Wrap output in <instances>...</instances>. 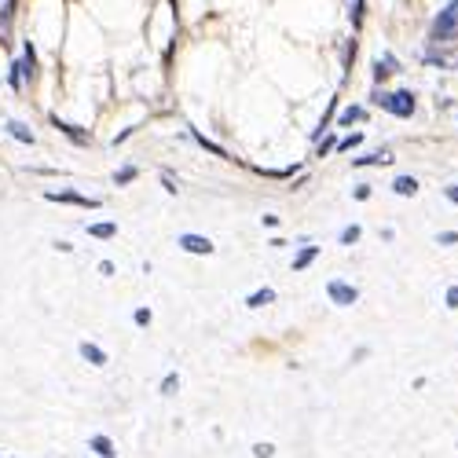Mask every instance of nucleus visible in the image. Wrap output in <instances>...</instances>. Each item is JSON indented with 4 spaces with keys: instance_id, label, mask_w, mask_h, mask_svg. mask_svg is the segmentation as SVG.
I'll return each mask as SVG.
<instances>
[{
    "instance_id": "obj_13",
    "label": "nucleus",
    "mask_w": 458,
    "mask_h": 458,
    "mask_svg": "<svg viewBox=\"0 0 458 458\" xmlns=\"http://www.w3.org/2000/svg\"><path fill=\"white\" fill-rule=\"evenodd\" d=\"M392 191H396L400 198H414L418 195V180L414 176H396V180H392Z\"/></svg>"
},
{
    "instance_id": "obj_37",
    "label": "nucleus",
    "mask_w": 458,
    "mask_h": 458,
    "mask_svg": "<svg viewBox=\"0 0 458 458\" xmlns=\"http://www.w3.org/2000/svg\"><path fill=\"white\" fill-rule=\"evenodd\" d=\"M92 458H96V455H92Z\"/></svg>"
},
{
    "instance_id": "obj_26",
    "label": "nucleus",
    "mask_w": 458,
    "mask_h": 458,
    "mask_svg": "<svg viewBox=\"0 0 458 458\" xmlns=\"http://www.w3.org/2000/svg\"><path fill=\"white\" fill-rule=\"evenodd\" d=\"M161 187L169 191V195H176V191H180V184H176L173 176H169V173H161Z\"/></svg>"
},
{
    "instance_id": "obj_22",
    "label": "nucleus",
    "mask_w": 458,
    "mask_h": 458,
    "mask_svg": "<svg viewBox=\"0 0 458 458\" xmlns=\"http://www.w3.org/2000/svg\"><path fill=\"white\" fill-rule=\"evenodd\" d=\"M176 389H180V374H165L161 378V396H173Z\"/></svg>"
},
{
    "instance_id": "obj_30",
    "label": "nucleus",
    "mask_w": 458,
    "mask_h": 458,
    "mask_svg": "<svg viewBox=\"0 0 458 458\" xmlns=\"http://www.w3.org/2000/svg\"><path fill=\"white\" fill-rule=\"evenodd\" d=\"M334 147H337V143H334V136H326L323 143H319V158H323V155H330V150H334Z\"/></svg>"
},
{
    "instance_id": "obj_21",
    "label": "nucleus",
    "mask_w": 458,
    "mask_h": 458,
    "mask_svg": "<svg viewBox=\"0 0 458 458\" xmlns=\"http://www.w3.org/2000/svg\"><path fill=\"white\" fill-rule=\"evenodd\" d=\"M360 235H363L360 224H349V227H341L337 238H341V246H355V243H360Z\"/></svg>"
},
{
    "instance_id": "obj_9",
    "label": "nucleus",
    "mask_w": 458,
    "mask_h": 458,
    "mask_svg": "<svg viewBox=\"0 0 458 458\" xmlns=\"http://www.w3.org/2000/svg\"><path fill=\"white\" fill-rule=\"evenodd\" d=\"M22 78H26L30 85L37 81V48H33V41L22 44Z\"/></svg>"
},
{
    "instance_id": "obj_16",
    "label": "nucleus",
    "mask_w": 458,
    "mask_h": 458,
    "mask_svg": "<svg viewBox=\"0 0 458 458\" xmlns=\"http://www.w3.org/2000/svg\"><path fill=\"white\" fill-rule=\"evenodd\" d=\"M136 180H139V169H136V165H121V169L114 173V184H118V187H129V184H136Z\"/></svg>"
},
{
    "instance_id": "obj_34",
    "label": "nucleus",
    "mask_w": 458,
    "mask_h": 458,
    "mask_svg": "<svg viewBox=\"0 0 458 458\" xmlns=\"http://www.w3.org/2000/svg\"><path fill=\"white\" fill-rule=\"evenodd\" d=\"M261 220H264V227H279V216H275V213H264Z\"/></svg>"
},
{
    "instance_id": "obj_29",
    "label": "nucleus",
    "mask_w": 458,
    "mask_h": 458,
    "mask_svg": "<svg viewBox=\"0 0 458 458\" xmlns=\"http://www.w3.org/2000/svg\"><path fill=\"white\" fill-rule=\"evenodd\" d=\"M352 195H355V198H360V202H367V198H371V184H360V187H355V191H352Z\"/></svg>"
},
{
    "instance_id": "obj_15",
    "label": "nucleus",
    "mask_w": 458,
    "mask_h": 458,
    "mask_svg": "<svg viewBox=\"0 0 458 458\" xmlns=\"http://www.w3.org/2000/svg\"><path fill=\"white\" fill-rule=\"evenodd\" d=\"M249 308H268V304H275V290L272 286H264V290H257V294H249Z\"/></svg>"
},
{
    "instance_id": "obj_24",
    "label": "nucleus",
    "mask_w": 458,
    "mask_h": 458,
    "mask_svg": "<svg viewBox=\"0 0 458 458\" xmlns=\"http://www.w3.org/2000/svg\"><path fill=\"white\" fill-rule=\"evenodd\" d=\"M253 455H257V458H272V455H275V443H268V440L253 443Z\"/></svg>"
},
{
    "instance_id": "obj_5",
    "label": "nucleus",
    "mask_w": 458,
    "mask_h": 458,
    "mask_svg": "<svg viewBox=\"0 0 458 458\" xmlns=\"http://www.w3.org/2000/svg\"><path fill=\"white\" fill-rule=\"evenodd\" d=\"M52 125H55V129H59L62 136H67V139H70L73 147H88V143H92V132H88V129H81V125H70V121H62L59 114H52Z\"/></svg>"
},
{
    "instance_id": "obj_3",
    "label": "nucleus",
    "mask_w": 458,
    "mask_h": 458,
    "mask_svg": "<svg viewBox=\"0 0 458 458\" xmlns=\"http://www.w3.org/2000/svg\"><path fill=\"white\" fill-rule=\"evenodd\" d=\"M326 294H330V301H334V304H341V308H349V304L360 301V290H355L352 283H345V279H330Z\"/></svg>"
},
{
    "instance_id": "obj_25",
    "label": "nucleus",
    "mask_w": 458,
    "mask_h": 458,
    "mask_svg": "<svg viewBox=\"0 0 458 458\" xmlns=\"http://www.w3.org/2000/svg\"><path fill=\"white\" fill-rule=\"evenodd\" d=\"M150 319H155V315H150V308H136V312H132V323H136V326H150Z\"/></svg>"
},
{
    "instance_id": "obj_27",
    "label": "nucleus",
    "mask_w": 458,
    "mask_h": 458,
    "mask_svg": "<svg viewBox=\"0 0 458 458\" xmlns=\"http://www.w3.org/2000/svg\"><path fill=\"white\" fill-rule=\"evenodd\" d=\"M363 4H367V0H355V8H352V26H360V22H363Z\"/></svg>"
},
{
    "instance_id": "obj_1",
    "label": "nucleus",
    "mask_w": 458,
    "mask_h": 458,
    "mask_svg": "<svg viewBox=\"0 0 458 458\" xmlns=\"http://www.w3.org/2000/svg\"><path fill=\"white\" fill-rule=\"evenodd\" d=\"M455 37H458V0H451L429 26V41L432 44H448V41H455Z\"/></svg>"
},
{
    "instance_id": "obj_12",
    "label": "nucleus",
    "mask_w": 458,
    "mask_h": 458,
    "mask_svg": "<svg viewBox=\"0 0 458 458\" xmlns=\"http://www.w3.org/2000/svg\"><path fill=\"white\" fill-rule=\"evenodd\" d=\"M4 129H8V136H11V139H19V143H30V147L37 143V136L30 132V125H22V121H8Z\"/></svg>"
},
{
    "instance_id": "obj_35",
    "label": "nucleus",
    "mask_w": 458,
    "mask_h": 458,
    "mask_svg": "<svg viewBox=\"0 0 458 458\" xmlns=\"http://www.w3.org/2000/svg\"><path fill=\"white\" fill-rule=\"evenodd\" d=\"M367 355H371V349H355V352H352V363H360V360H367Z\"/></svg>"
},
{
    "instance_id": "obj_31",
    "label": "nucleus",
    "mask_w": 458,
    "mask_h": 458,
    "mask_svg": "<svg viewBox=\"0 0 458 458\" xmlns=\"http://www.w3.org/2000/svg\"><path fill=\"white\" fill-rule=\"evenodd\" d=\"M443 195H448V202H451V206H458V184H451V187H443Z\"/></svg>"
},
{
    "instance_id": "obj_8",
    "label": "nucleus",
    "mask_w": 458,
    "mask_h": 458,
    "mask_svg": "<svg viewBox=\"0 0 458 458\" xmlns=\"http://www.w3.org/2000/svg\"><path fill=\"white\" fill-rule=\"evenodd\" d=\"M78 352H81V360H85V363H92V367H107V352L99 349L96 341H81Z\"/></svg>"
},
{
    "instance_id": "obj_6",
    "label": "nucleus",
    "mask_w": 458,
    "mask_h": 458,
    "mask_svg": "<svg viewBox=\"0 0 458 458\" xmlns=\"http://www.w3.org/2000/svg\"><path fill=\"white\" fill-rule=\"evenodd\" d=\"M44 198L48 202H67V206H81V209H99L103 206L99 198H85V195H73V191H48Z\"/></svg>"
},
{
    "instance_id": "obj_36",
    "label": "nucleus",
    "mask_w": 458,
    "mask_h": 458,
    "mask_svg": "<svg viewBox=\"0 0 458 458\" xmlns=\"http://www.w3.org/2000/svg\"><path fill=\"white\" fill-rule=\"evenodd\" d=\"M136 129H125V132H118V136H114V147H118V143H125V139H129Z\"/></svg>"
},
{
    "instance_id": "obj_10",
    "label": "nucleus",
    "mask_w": 458,
    "mask_h": 458,
    "mask_svg": "<svg viewBox=\"0 0 458 458\" xmlns=\"http://www.w3.org/2000/svg\"><path fill=\"white\" fill-rule=\"evenodd\" d=\"M88 451H92L96 458H114V455H118V451H114V440L103 437V432H96V437L88 440Z\"/></svg>"
},
{
    "instance_id": "obj_7",
    "label": "nucleus",
    "mask_w": 458,
    "mask_h": 458,
    "mask_svg": "<svg viewBox=\"0 0 458 458\" xmlns=\"http://www.w3.org/2000/svg\"><path fill=\"white\" fill-rule=\"evenodd\" d=\"M389 73H400V62H396V55H378L374 59V85H381V81H385L389 78Z\"/></svg>"
},
{
    "instance_id": "obj_4",
    "label": "nucleus",
    "mask_w": 458,
    "mask_h": 458,
    "mask_svg": "<svg viewBox=\"0 0 458 458\" xmlns=\"http://www.w3.org/2000/svg\"><path fill=\"white\" fill-rule=\"evenodd\" d=\"M176 246H180L184 253H195V257H209V253L216 249V246H213V238L195 235V231H184L180 238H176Z\"/></svg>"
},
{
    "instance_id": "obj_19",
    "label": "nucleus",
    "mask_w": 458,
    "mask_h": 458,
    "mask_svg": "<svg viewBox=\"0 0 458 458\" xmlns=\"http://www.w3.org/2000/svg\"><path fill=\"white\" fill-rule=\"evenodd\" d=\"M363 118H367L363 107H345V110H341V118H337V125H341V129H349L352 121H363Z\"/></svg>"
},
{
    "instance_id": "obj_14",
    "label": "nucleus",
    "mask_w": 458,
    "mask_h": 458,
    "mask_svg": "<svg viewBox=\"0 0 458 458\" xmlns=\"http://www.w3.org/2000/svg\"><path fill=\"white\" fill-rule=\"evenodd\" d=\"M191 139H195V143H198L202 150H209L213 158H227V150H224L220 143H213V139H206V136H202L198 129H191Z\"/></svg>"
},
{
    "instance_id": "obj_17",
    "label": "nucleus",
    "mask_w": 458,
    "mask_h": 458,
    "mask_svg": "<svg viewBox=\"0 0 458 458\" xmlns=\"http://www.w3.org/2000/svg\"><path fill=\"white\" fill-rule=\"evenodd\" d=\"M315 257H319V246H304V249L297 253V257H294V272H304Z\"/></svg>"
},
{
    "instance_id": "obj_18",
    "label": "nucleus",
    "mask_w": 458,
    "mask_h": 458,
    "mask_svg": "<svg viewBox=\"0 0 458 458\" xmlns=\"http://www.w3.org/2000/svg\"><path fill=\"white\" fill-rule=\"evenodd\" d=\"M385 161H392V155H389V150H374V155L352 158V165H355V169H360V165H385Z\"/></svg>"
},
{
    "instance_id": "obj_20",
    "label": "nucleus",
    "mask_w": 458,
    "mask_h": 458,
    "mask_svg": "<svg viewBox=\"0 0 458 458\" xmlns=\"http://www.w3.org/2000/svg\"><path fill=\"white\" fill-rule=\"evenodd\" d=\"M8 85L15 88V92H22V85H26V78H22V62H11L8 67Z\"/></svg>"
},
{
    "instance_id": "obj_28",
    "label": "nucleus",
    "mask_w": 458,
    "mask_h": 458,
    "mask_svg": "<svg viewBox=\"0 0 458 458\" xmlns=\"http://www.w3.org/2000/svg\"><path fill=\"white\" fill-rule=\"evenodd\" d=\"M437 243H440V246H455V243H458V231H443V235H437Z\"/></svg>"
},
{
    "instance_id": "obj_23",
    "label": "nucleus",
    "mask_w": 458,
    "mask_h": 458,
    "mask_svg": "<svg viewBox=\"0 0 458 458\" xmlns=\"http://www.w3.org/2000/svg\"><path fill=\"white\" fill-rule=\"evenodd\" d=\"M363 143V132H352L345 139H337V150H352V147H360Z\"/></svg>"
},
{
    "instance_id": "obj_32",
    "label": "nucleus",
    "mask_w": 458,
    "mask_h": 458,
    "mask_svg": "<svg viewBox=\"0 0 458 458\" xmlns=\"http://www.w3.org/2000/svg\"><path fill=\"white\" fill-rule=\"evenodd\" d=\"M99 275L110 279V275H114V261H99Z\"/></svg>"
},
{
    "instance_id": "obj_2",
    "label": "nucleus",
    "mask_w": 458,
    "mask_h": 458,
    "mask_svg": "<svg viewBox=\"0 0 458 458\" xmlns=\"http://www.w3.org/2000/svg\"><path fill=\"white\" fill-rule=\"evenodd\" d=\"M371 99L381 110H389L392 118H411V114H414V96L411 92H378V88H374Z\"/></svg>"
},
{
    "instance_id": "obj_11",
    "label": "nucleus",
    "mask_w": 458,
    "mask_h": 458,
    "mask_svg": "<svg viewBox=\"0 0 458 458\" xmlns=\"http://www.w3.org/2000/svg\"><path fill=\"white\" fill-rule=\"evenodd\" d=\"M118 235V224L114 220H99V224H88V238H99V243H107V238Z\"/></svg>"
},
{
    "instance_id": "obj_33",
    "label": "nucleus",
    "mask_w": 458,
    "mask_h": 458,
    "mask_svg": "<svg viewBox=\"0 0 458 458\" xmlns=\"http://www.w3.org/2000/svg\"><path fill=\"white\" fill-rule=\"evenodd\" d=\"M448 308H458V286L448 290Z\"/></svg>"
}]
</instances>
